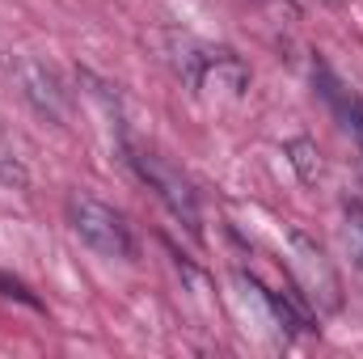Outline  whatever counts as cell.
<instances>
[{"instance_id": "cell-2", "label": "cell", "mask_w": 363, "mask_h": 359, "mask_svg": "<svg viewBox=\"0 0 363 359\" xmlns=\"http://www.w3.org/2000/svg\"><path fill=\"white\" fill-rule=\"evenodd\" d=\"M291 270H296V283H300V292L317 304V309H325V313H334L338 304H342V283H338V270L330 267V258L321 254V245L313 241V237H304V233H291Z\"/></svg>"}, {"instance_id": "cell-3", "label": "cell", "mask_w": 363, "mask_h": 359, "mask_svg": "<svg viewBox=\"0 0 363 359\" xmlns=\"http://www.w3.org/2000/svg\"><path fill=\"white\" fill-rule=\"evenodd\" d=\"M131 161H135V174L148 182V190H157V199L178 216L182 224H186L190 233H199V203H194L190 182L182 178L174 165H165L161 157H152V153H135Z\"/></svg>"}, {"instance_id": "cell-5", "label": "cell", "mask_w": 363, "mask_h": 359, "mask_svg": "<svg viewBox=\"0 0 363 359\" xmlns=\"http://www.w3.org/2000/svg\"><path fill=\"white\" fill-rule=\"evenodd\" d=\"M287 161L296 165V174H300L304 182L321 178V153H317L313 140H291V144H287Z\"/></svg>"}, {"instance_id": "cell-4", "label": "cell", "mask_w": 363, "mask_h": 359, "mask_svg": "<svg viewBox=\"0 0 363 359\" xmlns=\"http://www.w3.org/2000/svg\"><path fill=\"white\" fill-rule=\"evenodd\" d=\"M17 77H21L26 97H30L43 114H51L55 123H64V118H68V101H64V93H60L55 77H51L47 68H38V64H21V68H17Z\"/></svg>"}, {"instance_id": "cell-1", "label": "cell", "mask_w": 363, "mask_h": 359, "mask_svg": "<svg viewBox=\"0 0 363 359\" xmlns=\"http://www.w3.org/2000/svg\"><path fill=\"white\" fill-rule=\"evenodd\" d=\"M68 224H72V233L89 250H97L101 258H131V233H127L123 216L114 207H106L101 199L72 194L68 199Z\"/></svg>"}, {"instance_id": "cell-6", "label": "cell", "mask_w": 363, "mask_h": 359, "mask_svg": "<svg viewBox=\"0 0 363 359\" xmlns=\"http://www.w3.org/2000/svg\"><path fill=\"white\" fill-rule=\"evenodd\" d=\"M342 241H347L355 267H363V203H347L342 207Z\"/></svg>"}]
</instances>
